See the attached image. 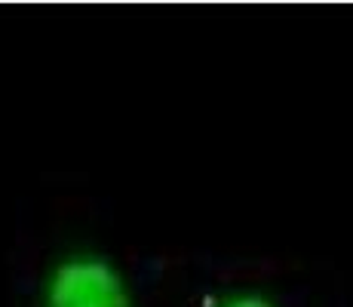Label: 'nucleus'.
Masks as SVG:
<instances>
[{"label":"nucleus","instance_id":"nucleus-1","mask_svg":"<svg viewBox=\"0 0 353 307\" xmlns=\"http://www.w3.org/2000/svg\"><path fill=\"white\" fill-rule=\"evenodd\" d=\"M50 307H132L120 274L101 258H74L56 270Z\"/></svg>","mask_w":353,"mask_h":307},{"label":"nucleus","instance_id":"nucleus-2","mask_svg":"<svg viewBox=\"0 0 353 307\" xmlns=\"http://www.w3.org/2000/svg\"><path fill=\"white\" fill-rule=\"evenodd\" d=\"M228 307H270V301L261 295H243V298H236V301H230Z\"/></svg>","mask_w":353,"mask_h":307}]
</instances>
